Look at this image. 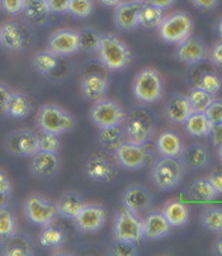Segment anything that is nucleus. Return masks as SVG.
Instances as JSON below:
<instances>
[{
	"mask_svg": "<svg viewBox=\"0 0 222 256\" xmlns=\"http://www.w3.org/2000/svg\"><path fill=\"white\" fill-rule=\"evenodd\" d=\"M96 52L102 65L110 71L127 68L132 60L131 50L114 34H102Z\"/></svg>",
	"mask_w": 222,
	"mask_h": 256,
	"instance_id": "f257e3e1",
	"label": "nucleus"
},
{
	"mask_svg": "<svg viewBox=\"0 0 222 256\" xmlns=\"http://www.w3.org/2000/svg\"><path fill=\"white\" fill-rule=\"evenodd\" d=\"M126 141L145 144L152 138L155 132V118L146 108L132 109L124 120Z\"/></svg>",
	"mask_w": 222,
	"mask_h": 256,
	"instance_id": "f03ea898",
	"label": "nucleus"
},
{
	"mask_svg": "<svg viewBox=\"0 0 222 256\" xmlns=\"http://www.w3.org/2000/svg\"><path fill=\"white\" fill-rule=\"evenodd\" d=\"M37 123L42 131L62 134L74 130L75 118L60 106L44 104L37 113Z\"/></svg>",
	"mask_w": 222,
	"mask_h": 256,
	"instance_id": "7ed1b4c3",
	"label": "nucleus"
},
{
	"mask_svg": "<svg viewBox=\"0 0 222 256\" xmlns=\"http://www.w3.org/2000/svg\"><path fill=\"white\" fill-rule=\"evenodd\" d=\"M193 30V20L186 12H174L169 16H164L162 23L158 27V32L162 40L168 44H180L190 37Z\"/></svg>",
	"mask_w": 222,
	"mask_h": 256,
	"instance_id": "20e7f679",
	"label": "nucleus"
},
{
	"mask_svg": "<svg viewBox=\"0 0 222 256\" xmlns=\"http://www.w3.org/2000/svg\"><path fill=\"white\" fill-rule=\"evenodd\" d=\"M164 92L162 79L159 71L154 68H145L138 72L134 80V96L142 103L159 100Z\"/></svg>",
	"mask_w": 222,
	"mask_h": 256,
	"instance_id": "39448f33",
	"label": "nucleus"
},
{
	"mask_svg": "<svg viewBox=\"0 0 222 256\" xmlns=\"http://www.w3.org/2000/svg\"><path fill=\"white\" fill-rule=\"evenodd\" d=\"M183 164L176 158H160L152 169V179L155 186L162 190H172L180 182L183 178Z\"/></svg>",
	"mask_w": 222,
	"mask_h": 256,
	"instance_id": "423d86ee",
	"label": "nucleus"
},
{
	"mask_svg": "<svg viewBox=\"0 0 222 256\" xmlns=\"http://www.w3.org/2000/svg\"><path fill=\"white\" fill-rule=\"evenodd\" d=\"M126 114L121 104L112 99L102 98L100 100L96 102L90 109V120L99 130L121 124L124 123Z\"/></svg>",
	"mask_w": 222,
	"mask_h": 256,
	"instance_id": "0eeeda50",
	"label": "nucleus"
},
{
	"mask_svg": "<svg viewBox=\"0 0 222 256\" xmlns=\"http://www.w3.org/2000/svg\"><path fill=\"white\" fill-rule=\"evenodd\" d=\"M114 237L117 240L140 244L144 238L142 221L127 208H121L116 216Z\"/></svg>",
	"mask_w": 222,
	"mask_h": 256,
	"instance_id": "6e6552de",
	"label": "nucleus"
},
{
	"mask_svg": "<svg viewBox=\"0 0 222 256\" xmlns=\"http://www.w3.org/2000/svg\"><path fill=\"white\" fill-rule=\"evenodd\" d=\"M26 216L30 222L38 226H48L58 217V208L52 202L40 194H32L24 203Z\"/></svg>",
	"mask_w": 222,
	"mask_h": 256,
	"instance_id": "1a4fd4ad",
	"label": "nucleus"
},
{
	"mask_svg": "<svg viewBox=\"0 0 222 256\" xmlns=\"http://www.w3.org/2000/svg\"><path fill=\"white\" fill-rule=\"evenodd\" d=\"M145 144L124 141L114 150L117 162L128 170L142 169L148 164L150 152Z\"/></svg>",
	"mask_w": 222,
	"mask_h": 256,
	"instance_id": "9d476101",
	"label": "nucleus"
},
{
	"mask_svg": "<svg viewBox=\"0 0 222 256\" xmlns=\"http://www.w3.org/2000/svg\"><path fill=\"white\" fill-rule=\"evenodd\" d=\"M4 148L14 156H33L38 151L37 134L30 130H18L6 137Z\"/></svg>",
	"mask_w": 222,
	"mask_h": 256,
	"instance_id": "9b49d317",
	"label": "nucleus"
},
{
	"mask_svg": "<svg viewBox=\"0 0 222 256\" xmlns=\"http://www.w3.org/2000/svg\"><path fill=\"white\" fill-rule=\"evenodd\" d=\"M107 218V213L103 206L100 204H84L82 210L75 218L76 226L80 231L86 232V234H92V232H96L103 227Z\"/></svg>",
	"mask_w": 222,
	"mask_h": 256,
	"instance_id": "f8f14e48",
	"label": "nucleus"
},
{
	"mask_svg": "<svg viewBox=\"0 0 222 256\" xmlns=\"http://www.w3.org/2000/svg\"><path fill=\"white\" fill-rule=\"evenodd\" d=\"M144 0H128L114 6V23L118 30H134L138 26V14L144 6Z\"/></svg>",
	"mask_w": 222,
	"mask_h": 256,
	"instance_id": "ddd939ff",
	"label": "nucleus"
},
{
	"mask_svg": "<svg viewBox=\"0 0 222 256\" xmlns=\"http://www.w3.org/2000/svg\"><path fill=\"white\" fill-rule=\"evenodd\" d=\"M48 50L65 58L79 51V36L72 30H58L50 36Z\"/></svg>",
	"mask_w": 222,
	"mask_h": 256,
	"instance_id": "4468645a",
	"label": "nucleus"
},
{
	"mask_svg": "<svg viewBox=\"0 0 222 256\" xmlns=\"http://www.w3.org/2000/svg\"><path fill=\"white\" fill-rule=\"evenodd\" d=\"M207 54L208 52L204 44L192 36L178 44V47H176V58L186 65H196V64L202 62L207 58Z\"/></svg>",
	"mask_w": 222,
	"mask_h": 256,
	"instance_id": "2eb2a0df",
	"label": "nucleus"
},
{
	"mask_svg": "<svg viewBox=\"0 0 222 256\" xmlns=\"http://www.w3.org/2000/svg\"><path fill=\"white\" fill-rule=\"evenodd\" d=\"M60 164L58 152L38 150L32 156L30 170L38 178H51L60 170Z\"/></svg>",
	"mask_w": 222,
	"mask_h": 256,
	"instance_id": "dca6fc26",
	"label": "nucleus"
},
{
	"mask_svg": "<svg viewBox=\"0 0 222 256\" xmlns=\"http://www.w3.org/2000/svg\"><path fill=\"white\" fill-rule=\"evenodd\" d=\"M124 207L127 208L134 216L140 217L151 204V196L148 189L141 186H131L124 190L122 196Z\"/></svg>",
	"mask_w": 222,
	"mask_h": 256,
	"instance_id": "f3484780",
	"label": "nucleus"
},
{
	"mask_svg": "<svg viewBox=\"0 0 222 256\" xmlns=\"http://www.w3.org/2000/svg\"><path fill=\"white\" fill-rule=\"evenodd\" d=\"M85 174L94 182H107L114 178L112 164L100 154H93L85 162Z\"/></svg>",
	"mask_w": 222,
	"mask_h": 256,
	"instance_id": "a211bd4d",
	"label": "nucleus"
},
{
	"mask_svg": "<svg viewBox=\"0 0 222 256\" xmlns=\"http://www.w3.org/2000/svg\"><path fill=\"white\" fill-rule=\"evenodd\" d=\"M192 113L190 100L183 94H174L165 106V116L170 122L176 124H184Z\"/></svg>",
	"mask_w": 222,
	"mask_h": 256,
	"instance_id": "6ab92c4d",
	"label": "nucleus"
},
{
	"mask_svg": "<svg viewBox=\"0 0 222 256\" xmlns=\"http://www.w3.org/2000/svg\"><path fill=\"white\" fill-rule=\"evenodd\" d=\"M108 80L104 75L98 72L85 75L82 82V94L86 100L98 102L104 96L107 92Z\"/></svg>",
	"mask_w": 222,
	"mask_h": 256,
	"instance_id": "aec40b11",
	"label": "nucleus"
},
{
	"mask_svg": "<svg viewBox=\"0 0 222 256\" xmlns=\"http://www.w3.org/2000/svg\"><path fill=\"white\" fill-rule=\"evenodd\" d=\"M172 226L162 212H152L142 221L144 237L148 240H159L169 234Z\"/></svg>",
	"mask_w": 222,
	"mask_h": 256,
	"instance_id": "412c9836",
	"label": "nucleus"
},
{
	"mask_svg": "<svg viewBox=\"0 0 222 256\" xmlns=\"http://www.w3.org/2000/svg\"><path fill=\"white\" fill-rule=\"evenodd\" d=\"M0 44L13 51L22 50L26 44V34L16 22H6L0 27Z\"/></svg>",
	"mask_w": 222,
	"mask_h": 256,
	"instance_id": "4be33fe9",
	"label": "nucleus"
},
{
	"mask_svg": "<svg viewBox=\"0 0 222 256\" xmlns=\"http://www.w3.org/2000/svg\"><path fill=\"white\" fill-rule=\"evenodd\" d=\"M192 82L194 88L208 92L212 96L218 93L222 88L221 76L214 68H200L198 71L193 72Z\"/></svg>",
	"mask_w": 222,
	"mask_h": 256,
	"instance_id": "5701e85b",
	"label": "nucleus"
},
{
	"mask_svg": "<svg viewBox=\"0 0 222 256\" xmlns=\"http://www.w3.org/2000/svg\"><path fill=\"white\" fill-rule=\"evenodd\" d=\"M84 202L82 196L75 192H65L56 203L58 216L68 220H75L82 210Z\"/></svg>",
	"mask_w": 222,
	"mask_h": 256,
	"instance_id": "b1692460",
	"label": "nucleus"
},
{
	"mask_svg": "<svg viewBox=\"0 0 222 256\" xmlns=\"http://www.w3.org/2000/svg\"><path fill=\"white\" fill-rule=\"evenodd\" d=\"M156 148L160 155L165 158H178L184 148L180 137L176 132L165 131L158 137Z\"/></svg>",
	"mask_w": 222,
	"mask_h": 256,
	"instance_id": "393cba45",
	"label": "nucleus"
},
{
	"mask_svg": "<svg viewBox=\"0 0 222 256\" xmlns=\"http://www.w3.org/2000/svg\"><path fill=\"white\" fill-rule=\"evenodd\" d=\"M32 104L28 96L23 93H10L8 102H6L4 112L12 118L22 120L30 113Z\"/></svg>",
	"mask_w": 222,
	"mask_h": 256,
	"instance_id": "a878e982",
	"label": "nucleus"
},
{
	"mask_svg": "<svg viewBox=\"0 0 222 256\" xmlns=\"http://www.w3.org/2000/svg\"><path fill=\"white\" fill-rule=\"evenodd\" d=\"M162 214L172 227H180L190 218V210L184 203L179 200H169L162 207Z\"/></svg>",
	"mask_w": 222,
	"mask_h": 256,
	"instance_id": "bb28decb",
	"label": "nucleus"
},
{
	"mask_svg": "<svg viewBox=\"0 0 222 256\" xmlns=\"http://www.w3.org/2000/svg\"><path fill=\"white\" fill-rule=\"evenodd\" d=\"M122 124H124V123L99 130V134H98L99 144H100L103 148H107V150L114 151L116 148L122 144V142L126 141V140H124L126 138L124 128Z\"/></svg>",
	"mask_w": 222,
	"mask_h": 256,
	"instance_id": "cd10ccee",
	"label": "nucleus"
},
{
	"mask_svg": "<svg viewBox=\"0 0 222 256\" xmlns=\"http://www.w3.org/2000/svg\"><path fill=\"white\" fill-rule=\"evenodd\" d=\"M60 58L61 56H58L50 50L40 51L33 58V68H36V71H38L40 74L47 76L58 70V65H60Z\"/></svg>",
	"mask_w": 222,
	"mask_h": 256,
	"instance_id": "c85d7f7f",
	"label": "nucleus"
},
{
	"mask_svg": "<svg viewBox=\"0 0 222 256\" xmlns=\"http://www.w3.org/2000/svg\"><path fill=\"white\" fill-rule=\"evenodd\" d=\"M180 156L186 166L192 169H200L208 161V151L202 144H192L183 148Z\"/></svg>",
	"mask_w": 222,
	"mask_h": 256,
	"instance_id": "c756f323",
	"label": "nucleus"
},
{
	"mask_svg": "<svg viewBox=\"0 0 222 256\" xmlns=\"http://www.w3.org/2000/svg\"><path fill=\"white\" fill-rule=\"evenodd\" d=\"M188 196L193 200L211 202L217 198L218 193L208 179H197L190 184L188 189Z\"/></svg>",
	"mask_w": 222,
	"mask_h": 256,
	"instance_id": "7c9ffc66",
	"label": "nucleus"
},
{
	"mask_svg": "<svg viewBox=\"0 0 222 256\" xmlns=\"http://www.w3.org/2000/svg\"><path fill=\"white\" fill-rule=\"evenodd\" d=\"M184 126L186 132L193 137H206L211 134L212 123L204 113H192Z\"/></svg>",
	"mask_w": 222,
	"mask_h": 256,
	"instance_id": "2f4dec72",
	"label": "nucleus"
},
{
	"mask_svg": "<svg viewBox=\"0 0 222 256\" xmlns=\"http://www.w3.org/2000/svg\"><path fill=\"white\" fill-rule=\"evenodd\" d=\"M164 18V9H160L152 4L144 3L138 14V26L146 30L158 28Z\"/></svg>",
	"mask_w": 222,
	"mask_h": 256,
	"instance_id": "473e14b6",
	"label": "nucleus"
},
{
	"mask_svg": "<svg viewBox=\"0 0 222 256\" xmlns=\"http://www.w3.org/2000/svg\"><path fill=\"white\" fill-rule=\"evenodd\" d=\"M66 236L62 230L54 227L51 224L44 226L40 234V245L44 248H60L65 244Z\"/></svg>",
	"mask_w": 222,
	"mask_h": 256,
	"instance_id": "72a5a7b5",
	"label": "nucleus"
},
{
	"mask_svg": "<svg viewBox=\"0 0 222 256\" xmlns=\"http://www.w3.org/2000/svg\"><path fill=\"white\" fill-rule=\"evenodd\" d=\"M22 12L24 13L26 18L32 22H41L46 20L50 14L46 0H24Z\"/></svg>",
	"mask_w": 222,
	"mask_h": 256,
	"instance_id": "f704fd0d",
	"label": "nucleus"
},
{
	"mask_svg": "<svg viewBox=\"0 0 222 256\" xmlns=\"http://www.w3.org/2000/svg\"><path fill=\"white\" fill-rule=\"evenodd\" d=\"M202 226L212 234H222V208L207 207L200 216Z\"/></svg>",
	"mask_w": 222,
	"mask_h": 256,
	"instance_id": "c9c22d12",
	"label": "nucleus"
},
{
	"mask_svg": "<svg viewBox=\"0 0 222 256\" xmlns=\"http://www.w3.org/2000/svg\"><path fill=\"white\" fill-rule=\"evenodd\" d=\"M188 100H190V108H192L193 113H204L206 109L208 108L210 104L214 102V96L210 94L208 92H204L202 89L193 86L190 94L186 96Z\"/></svg>",
	"mask_w": 222,
	"mask_h": 256,
	"instance_id": "e433bc0d",
	"label": "nucleus"
},
{
	"mask_svg": "<svg viewBox=\"0 0 222 256\" xmlns=\"http://www.w3.org/2000/svg\"><path fill=\"white\" fill-rule=\"evenodd\" d=\"M4 255L8 256H27L32 255V248L24 237L13 234L9 237L4 248Z\"/></svg>",
	"mask_w": 222,
	"mask_h": 256,
	"instance_id": "4c0bfd02",
	"label": "nucleus"
},
{
	"mask_svg": "<svg viewBox=\"0 0 222 256\" xmlns=\"http://www.w3.org/2000/svg\"><path fill=\"white\" fill-rule=\"evenodd\" d=\"M79 36V50L85 52H93L98 50L102 34L92 27H85L78 32Z\"/></svg>",
	"mask_w": 222,
	"mask_h": 256,
	"instance_id": "58836bf2",
	"label": "nucleus"
},
{
	"mask_svg": "<svg viewBox=\"0 0 222 256\" xmlns=\"http://www.w3.org/2000/svg\"><path fill=\"white\" fill-rule=\"evenodd\" d=\"M16 222L13 213L6 207H0V238L8 240L16 234Z\"/></svg>",
	"mask_w": 222,
	"mask_h": 256,
	"instance_id": "ea45409f",
	"label": "nucleus"
},
{
	"mask_svg": "<svg viewBox=\"0 0 222 256\" xmlns=\"http://www.w3.org/2000/svg\"><path fill=\"white\" fill-rule=\"evenodd\" d=\"M37 140H38V150L50 151V152H58V150H60L58 134L41 130V132L37 134Z\"/></svg>",
	"mask_w": 222,
	"mask_h": 256,
	"instance_id": "a19ab883",
	"label": "nucleus"
},
{
	"mask_svg": "<svg viewBox=\"0 0 222 256\" xmlns=\"http://www.w3.org/2000/svg\"><path fill=\"white\" fill-rule=\"evenodd\" d=\"M93 10V0H70L68 12L76 18H88Z\"/></svg>",
	"mask_w": 222,
	"mask_h": 256,
	"instance_id": "79ce46f5",
	"label": "nucleus"
},
{
	"mask_svg": "<svg viewBox=\"0 0 222 256\" xmlns=\"http://www.w3.org/2000/svg\"><path fill=\"white\" fill-rule=\"evenodd\" d=\"M110 254L113 256H134L138 254V244L130 242V241L117 240L110 245Z\"/></svg>",
	"mask_w": 222,
	"mask_h": 256,
	"instance_id": "37998d69",
	"label": "nucleus"
},
{
	"mask_svg": "<svg viewBox=\"0 0 222 256\" xmlns=\"http://www.w3.org/2000/svg\"><path fill=\"white\" fill-rule=\"evenodd\" d=\"M12 192V182L8 174L0 170V207H6Z\"/></svg>",
	"mask_w": 222,
	"mask_h": 256,
	"instance_id": "c03bdc74",
	"label": "nucleus"
},
{
	"mask_svg": "<svg viewBox=\"0 0 222 256\" xmlns=\"http://www.w3.org/2000/svg\"><path fill=\"white\" fill-rule=\"evenodd\" d=\"M204 114L210 120L212 124H217V123L222 122V100L220 99H214L208 108L206 109Z\"/></svg>",
	"mask_w": 222,
	"mask_h": 256,
	"instance_id": "a18cd8bd",
	"label": "nucleus"
},
{
	"mask_svg": "<svg viewBox=\"0 0 222 256\" xmlns=\"http://www.w3.org/2000/svg\"><path fill=\"white\" fill-rule=\"evenodd\" d=\"M24 0H0V6L6 13L16 14L22 12Z\"/></svg>",
	"mask_w": 222,
	"mask_h": 256,
	"instance_id": "49530a36",
	"label": "nucleus"
},
{
	"mask_svg": "<svg viewBox=\"0 0 222 256\" xmlns=\"http://www.w3.org/2000/svg\"><path fill=\"white\" fill-rule=\"evenodd\" d=\"M50 13H66L69 10L70 0H46Z\"/></svg>",
	"mask_w": 222,
	"mask_h": 256,
	"instance_id": "de8ad7c7",
	"label": "nucleus"
},
{
	"mask_svg": "<svg viewBox=\"0 0 222 256\" xmlns=\"http://www.w3.org/2000/svg\"><path fill=\"white\" fill-rule=\"evenodd\" d=\"M208 180L211 182L214 188L217 190V193L222 194V166L216 168V169L210 174Z\"/></svg>",
	"mask_w": 222,
	"mask_h": 256,
	"instance_id": "09e8293b",
	"label": "nucleus"
},
{
	"mask_svg": "<svg viewBox=\"0 0 222 256\" xmlns=\"http://www.w3.org/2000/svg\"><path fill=\"white\" fill-rule=\"evenodd\" d=\"M210 58H211V61L214 65L218 66V68H222V40L214 44Z\"/></svg>",
	"mask_w": 222,
	"mask_h": 256,
	"instance_id": "8fccbe9b",
	"label": "nucleus"
},
{
	"mask_svg": "<svg viewBox=\"0 0 222 256\" xmlns=\"http://www.w3.org/2000/svg\"><path fill=\"white\" fill-rule=\"evenodd\" d=\"M190 2L200 10H212L218 4V0H190Z\"/></svg>",
	"mask_w": 222,
	"mask_h": 256,
	"instance_id": "3c124183",
	"label": "nucleus"
},
{
	"mask_svg": "<svg viewBox=\"0 0 222 256\" xmlns=\"http://www.w3.org/2000/svg\"><path fill=\"white\" fill-rule=\"evenodd\" d=\"M10 90L8 89V86L4 84H0V112H4L6 109V102H8L9 96H10Z\"/></svg>",
	"mask_w": 222,
	"mask_h": 256,
	"instance_id": "603ef678",
	"label": "nucleus"
},
{
	"mask_svg": "<svg viewBox=\"0 0 222 256\" xmlns=\"http://www.w3.org/2000/svg\"><path fill=\"white\" fill-rule=\"evenodd\" d=\"M211 136L214 146H217L220 142H222V122L217 123V124H212Z\"/></svg>",
	"mask_w": 222,
	"mask_h": 256,
	"instance_id": "864d4df0",
	"label": "nucleus"
},
{
	"mask_svg": "<svg viewBox=\"0 0 222 256\" xmlns=\"http://www.w3.org/2000/svg\"><path fill=\"white\" fill-rule=\"evenodd\" d=\"M144 2L148 4H152V6H158L160 9H166L173 6L176 0H144Z\"/></svg>",
	"mask_w": 222,
	"mask_h": 256,
	"instance_id": "5fc2aeb1",
	"label": "nucleus"
},
{
	"mask_svg": "<svg viewBox=\"0 0 222 256\" xmlns=\"http://www.w3.org/2000/svg\"><path fill=\"white\" fill-rule=\"evenodd\" d=\"M214 248V254H217V255L222 256V234L218 237V238H217L216 241H214V248Z\"/></svg>",
	"mask_w": 222,
	"mask_h": 256,
	"instance_id": "6e6d98bb",
	"label": "nucleus"
},
{
	"mask_svg": "<svg viewBox=\"0 0 222 256\" xmlns=\"http://www.w3.org/2000/svg\"><path fill=\"white\" fill-rule=\"evenodd\" d=\"M99 3L103 6H108V8H114L118 4L121 3L122 0H98Z\"/></svg>",
	"mask_w": 222,
	"mask_h": 256,
	"instance_id": "4d7b16f0",
	"label": "nucleus"
},
{
	"mask_svg": "<svg viewBox=\"0 0 222 256\" xmlns=\"http://www.w3.org/2000/svg\"><path fill=\"white\" fill-rule=\"evenodd\" d=\"M216 148H217V156H218V160L221 161L222 164V142H220Z\"/></svg>",
	"mask_w": 222,
	"mask_h": 256,
	"instance_id": "13d9d810",
	"label": "nucleus"
},
{
	"mask_svg": "<svg viewBox=\"0 0 222 256\" xmlns=\"http://www.w3.org/2000/svg\"><path fill=\"white\" fill-rule=\"evenodd\" d=\"M217 32H218L220 38L222 40V18L218 20V23H217Z\"/></svg>",
	"mask_w": 222,
	"mask_h": 256,
	"instance_id": "bf43d9fd",
	"label": "nucleus"
}]
</instances>
